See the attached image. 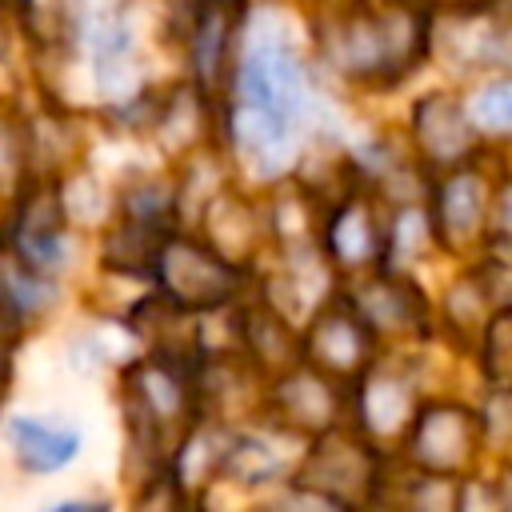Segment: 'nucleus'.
I'll return each mask as SVG.
<instances>
[]
</instances>
